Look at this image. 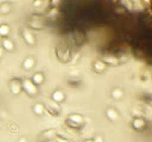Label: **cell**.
Here are the masks:
<instances>
[{
	"mask_svg": "<svg viewBox=\"0 0 152 142\" xmlns=\"http://www.w3.org/2000/svg\"><path fill=\"white\" fill-rule=\"evenodd\" d=\"M21 86H23V90L27 95H30V96H34L38 92L37 85H34L31 79H24V80H21Z\"/></svg>",
	"mask_w": 152,
	"mask_h": 142,
	"instance_id": "cell-1",
	"label": "cell"
},
{
	"mask_svg": "<svg viewBox=\"0 0 152 142\" xmlns=\"http://www.w3.org/2000/svg\"><path fill=\"white\" fill-rule=\"evenodd\" d=\"M21 89H23V86H21V80H20V79L13 78V79L10 82V90H11L12 93L18 95V93H20Z\"/></svg>",
	"mask_w": 152,
	"mask_h": 142,
	"instance_id": "cell-2",
	"label": "cell"
},
{
	"mask_svg": "<svg viewBox=\"0 0 152 142\" xmlns=\"http://www.w3.org/2000/svg\"><path fill=\"white\" fill-rule=\"evenodd\" d=\"M21 36H23V39L25 40V43L27 44V45H34V43H36V40H34V37H33V34L31 33V31H28L27 28H24L23 31H21Z\"/></svg>",
	"mask_w": 152,
	"mask_h": 142,
	"instance_id": "cell-3",
	"label": "cell"
},
{
	"mask_svg": "<svg viewBox=\"0 0 152 142\" xmlns=\"http://www.w3.org/2000/svg\"><path fill=\"white\" fill-rule=\"evenodd\" d=\"M45 110H46L51 116H58V115H59V111H61V108H59V105H58L57 103L51 102V103H49V105L45 106Z\"/></svg>",
	"mask_w": 152,
	"mask_h": 142,
	"instance_id": "cell-4",
	"label": "cell"
},
{
	"mask_svg": "<svg viewBox=\"0 0 152 142\" xmlns=\"http://www.w3.org/2000/svg\"><path fill=\"white\" fill-rule=\"evenodd\" d=\"M101 60L106 65H118L119 64V59L115 56H102Z\"/></svg>",
	"mask_w": 152,
	"mask_h": 142,
	"instance_id": "cell-5",
	"label": "cell"
},
{
	"mask_svg": "<svg viewBox=\"0 0 152 142\" xmlns=\"http://www.w3.org/2000/svg\"><path fill=\"white\" fill-rule=\"evenodd\" d=\"M132 127H133V129L140 131V130L145 127V121H144V118H141V117H135V118L132 121Z\"/></svg>",
	"mask_w": 152,
	"mask_h": 142,
	"instance_id": "cell-6",
	"label": "cell"
},
{
	"mask_svg": "<svg viewBox=\"0 0 152 142\" xmlns=\"http://www.w3.org/2000/svg\"><path fill=\"white\" fill-rule=\"evenodd\" d=\"M93 67H94V71H95V72L101 73V72H103V71H104V69H106V64H104L101 59H97V60H95V62H94Z\"/></svg>",
	"mask_w": 152,
	"mask_h": 142,
	"instance_id": "cell-7",
	"label": "cell"
},
{
	"mask_svg": "<svg viewBox=\"0 0 152 142\" xmlns=\"http://www.w3.org/2000/svg\"><path fill=\"white\" fill-rule=\"evenodd\" d=\"M1 47H2L4 50H6V51H12V50L14 49V44H13V41H12L11 39L4 38L2 41H1Z\"/></svg>",
	"mask_w": 152,
	"mask_h": 142,
	"instance_id": "cell-8",
	"label": "cell"
},
{
	"mask_svg": "<svg viewBox=\"0 0 152 142\" xmlns=\"http://www.w3.org/2000/svg\"><path fill=\"white\" fill-rule=\"evenodd\" d=\"M66 118H68L69 121L76 123V124H78V125H82V123H83V117H82V115H80V114H71V115H69Z\"/></svg>",
	"mask_w": 152,
	"mask_h": 142,
	"instance_id": "cell-9",
	"label": "cell"
},
{
	"mask_svg": "<svg viewBox=\"0 0 152 142\" xmlns=\"http://www.w3.org/2000/svg\"><path fill=\"white\" fill-rule=\"evenodd\" d=\"M28 24H30V26H31L32 28H37V30H38V28H43L44 25H45L42 19H37V18H32Z\"/></svg>",
	"mask_w": 152,
	"mask_h": 142,
	"instance_id": "cell-10",
	"label": "cell"
},
{
	"mask_svg": "<svg viewBox=\"0 0 152 142\" xmlns=\"http://www.w3.org/2000/svg\"><path fill=\"white\" fill-rule=\"evenodd\" d=\"M64 98H65V96H64V93L62 92V91H59V90H56V91H53V93H52V101L55 102V103H61V102H63L64 101Z\"/></svg>",
	"mask_w": 152,
	"mask_h": 142,
	"instance_id": "cell-11",
	"label": "cell"
},
{
	"mask_svg": "<svg viewBox=\"0 0 152 142\" xmlns=\"http://www.w3.org/2000/svg\"><path fill=\"white\" fill-rule=\"evenodd\" d=\"M32 83L34 84V85H39V84H42L43 82H44V76H43V73L42 72H36L33 76H32Z\"/></svg>",
	"mask_w": 152,
	"mask_h": 142,
	"instance_id": "cell-12",
	"label": "cell"
},
{
	"mask_svg": "<svg viewBox=\"0 0 152 142\" xmlns=\"http://www.w3.org/2000/svg\"><path fill=\"white\" fill-rule=\"evenodd\" d=\"M106 115H107V117H108L110 121H116V120L119 118V114H118V111H116L115 109H112V108L107 109Z\"/></svg>",
	"mask_w": 152,
	"mask_h": 142,
	"instance_id": "cell-13",
	"label": "cell"
},
{
	"mask_svg": "<svg viewBox=\"0 0 152 142\" xmlns=\"http://www.w3.org/2000/svg\"><path fill=\"white\" fill-rule=\"evenodd\" d=\"M33 66H34V59L31 58V57L25 58V60L23 62V67H24L25 70H31Z\"/></svg>",
	"mask_w": 152,
	"mask_h": 142,
	"instance_id": "cell-14",
	"label": "cell"
},
{
	"mask_svg": "<svg viewBox=\"0 0 152 142\" xmlns=\"http://www.w3.org/2000/svg\"><path fill=\"white\" fill-rule=\"evenodd\" d=\"M10 34V26L6 25V24H2L0 25V36L4 38H7V36Z\"/></svg>",
	"mask_w": 152,
	"mask_h": 142,
	"instance_id": "cell-15",
	"label": "cell"
},
{
	"mask_svg": "<svg viewBox=\"0 0 152 142\" xmlns=\"http://www.w3.org/2000/svg\"><path fill=\"white\" fill-rule=\"evenodd\" d=\"M44 111H45V106H44L43 104H40V103L34 104V106H33V112H34L36 115H43Z\"/></svg>",
	"mask_w": 152,
	"mask_h": 142,
	"instance_id": "cell-16",
	"label": "cell"
},
{
	"mask_svg": "<svg viewBox=\"0 0 152 142\" xmlns=\"http://www.w3.org/2000/svg\"><path fill=\"white\" fill-rule=\"evenodd\" d=\"M122 96H124V92H122V90H120V89H114V90L112 91V97H113L114 99H120Z\"/></svg>",
	"mask_w": 152,
	"mask_h": 142,
	"instance_id": "cell-17",
	"label": "cell"
},
{
	"mask_svg": "<svg viewBox=\"0 0 152 142\" xmlns=\"http://www.w3.org/2000/svg\"><path fill=\"white\" fill-rule=\"evenodd\" d=\"M0 12H1L2 14H7V13H10V12H11V6H10L7 2L2 4V5L0 6Z\"/></svg>",
	"mask_w": 152,
	"mask_h": 142,
	"instance_id": "cell-18",
	"label": "cell"
},
{
	"mask_svg": "<svg viewBox=\"0 0 152 142\" xmlns=\"http://www.w3.org/2000/svg\"><path fill=\"white\" fill-rule=\"evenodd\" d=\"M56 142H69V140L68 138H64L62 136H57L56 137Z\"/></svg>",
	"mask_w": 152,
	"mask_h": 142,
	"instance_id": "cell-19",
	"label": "cell"
},
{
	"mask_svg": "<svg viewBox=\"0 0 152 142\" xmlns=\"http://www.w3.org/2000/svg\"><path fill=\"white\" fill-rule=\"evenodd\" d=\"M93 142H103V140H102L101 136H95L94 140H93Z\"/></svg>",
	"mask_w": 152,
	"mask_h": 142,
	"instance_id": "cell-20",
	"label": "cell"
},
{
	"mask_svg": "<svg viewBox=\"0 0 152 142\" xmlns=\"http://www.w3.org/2000/svg\"><path fill=\"white\" fill-rule=\"evenodd\" d=\"M2 53H4V49H2L1 46H0V58L2 57Z\"/></svg>",
	"mask_w": 152,
	"mask_h": 142,
	"instance_id": "cell-21",
	"label": "cell"
},
{
	"mask_svg": "<svg viewBox=\"0 0 152 142\" xmlns=\"http://www.w3.org/2000/svg\"><path fill=\"white\" fill-rule=\"evenodd\" d=\"M19 142H25V138H20V140H19Z\"/></svg>",
	"mask_w": 152,
	"mask_h": 142,
	"instance_id": "cell-22",
	"label": "cell"
},
{
	"mask_svg": "<svg viewBox=\"0 0 152 142\" xmlns=\"http://www.w3.org/2000/svg\"><path fill=\"white\" fill-rule=\"evenodd\" d=\"M83 142H93V140H86V141H83Z\"/></svg>",
	"mask_w": 152,
	"mask_h": 142,
	"instance_id": "cell-23",
	"label": "cell"
}]
</instances>
